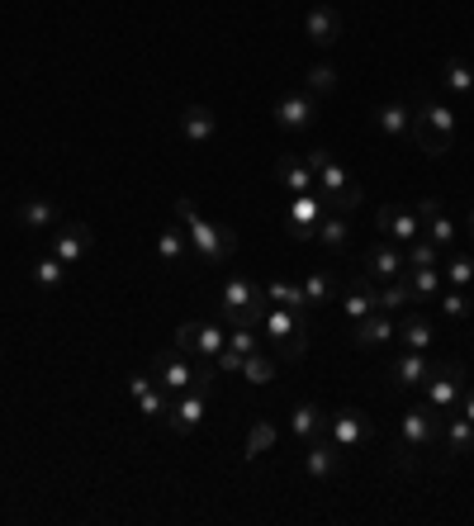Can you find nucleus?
Segmentation results:
<instances>
[{
	"label": "nucleus",
	"instance_id": "f257e3e1",
	"mask_svg": "<svg viewBox=\"0 0 474 526\" xmlns=\"http://www.w3.org/2000/svg\"><path fill=\"white\" fill-rule=\"evenodd\" d=\"M304 162L313 166L318 200L328 204V214H351V209L361 204V185L351 181V171L337 162V157H332L328 147H313V152H304Z\"/></svg>",
	"mask_w": 474,
	"mask_h": 526
},
{
	"label": "nucleus",
	"instance_id": "f03ea898",
	"mask_svg": "<svg viewBox=\"0 0 474 526\" xmlns=\"http://www.w3.org/2000/svg\"><path fill=\"white\" fill-rule=\"evenodd\" d=\"M176 218H181V228H185V237H190V247H195L204 261H214V266H228V261H233V252H237L233 228L209 223V218H204L190 200H176Z\"/></svg>",
	"mask_w": 474,
	"mask_h": 526
},
{
	"label": "nucleus",
	"instance_id": "7ed1b4c3",
	"mask_svg": "<svg viewBox=\"0 0 474 526\" xmlns=\"http://www.w3.org/2000/svg\"><path fill=\"white\" fill-rule=\"evenodd\" d=\"M261 332H266V342H271V351L280 356V361H304V351H309V309H266V318H261Z\"/></svg>",
	"mask_w": 474,
	"mask_h": 526
},
{
	"label": "nucleus",
	"instance_id": "20e7f679",
	"mask_svg": "<svg viewBox=\"0 0 474 526\" xmlns=\"http://www.w3.org/2000/svg\"><path fill=\"white\" fill-rule=\"evenodd\" d=\"M408 143H418L427 157H446L456 143V109L441 100H418L413 105V133Z\"/></svg>",
	"mask_w": 474,
	"mask_h": 526
},
{
	"label": "nucleus",
	"instance_id": "39448f33",
	"mask_svg": "<svg viewBox=\"0 0 474 526\" xmlns=\"http://www.w3.org/2000/svg\"><path fill=\"white\" fill-rule=\"evenodd\" d=\"M228 346V327L219 318H200V323H181L176 327V351H185L190 361L200 365L204 375H219V351Z\"/></svg>",
	"mask_w": 474,
	"mask_h": 526
},
{
	"label": "nucleus",
	"instance_id": "423d86ee",
	"mask_svg": "<svg viewBox=\"0 0 474 526\" xmlns=\"http://www.w3.org/2000/svg\"><path fill=\"white\" fill-rule=\"evenodd\" d=\"M266 290L261 285H252L247 275H228L219 290V313L228 318V323H247V327H261V318H266Z\"/></svg>",
	"mask_w": 474,
	"mask_h": 526
},
{
	"label": "nucleus",
	"instance_id": "0eeeda50",
	"mask_svg": "<svg viewBox=\"0 0 474 526\" xmlns=\"http://www.w3.org/2000/svg\"><path fill=\"white\" fill-rule=\"evenodd\" d=\"M152 380L162 384L166 394H185V389L209 394V389H214V375H204L185 351H157V356H152Z\"/></svg>",
	"mask_w": 474,
	"mask_h": 526
},
{
	"label": "nucleus",
	"instance_id": "6e6552de",
	"mask_svg": "<svg viewBox=\"0 0 474 526\" xmlns=\"http://www.w3.org/2000/svg\"><path fill=\"white\" fill-rule=\"evenodd\" d=\"M441 441V418L427 408V403H413L399 422V465H413V455L437 451Z\"/></svg>",
	"mask_w": 474,
	"mask_h": 526
},
{
	"label": "nucleus",
	"instance_id": "1a4fd4ad",
	"mask_svg": "<svg viewBox=\"0 0 474 526\" xmlns=\"http://www.w3.org/2000/svg\"><path fill=\"white\" fill-rule=\"evenodd\" d=\"M427 408L437 413V418H446V413H456L460 394H465V384H470V375H465V365L460 361H432V375H427Z\"/></svg>",
	"mask_w": 474,
	"mask_h": 526
},
{
	"label": "nucleus",
	"instance_id": "9d476101",
	"mask_svg": "<svg viewBox=\"0 0 474 526\" xmlns=\"http://www.w3.org/2000/svg\"><path fill=\"white\" fill-rule=\"evenodd\" d=\"M328 436L342 446V451H361V446L375 441V422L365 418L361 408H337V413L328 418Z\"/></svg>",
	"mask_w": 474,
	"mask_h": 526
},
{
	"label": "nucleus",
	"instance_id": "9b49d317",
	"mask_svg": "<svg viewBox=\"0 0 474 526\" xmlns=\"http://www.w3.org/2000/svg\"><path fill=\"white\" fill-rule=\"evenodd\" d=\"M375 228L384 233V242L408 247V242H418V237H422V218H418L413 204H384L380 214H375Z\"/></svg>",
	"mask_w": 474,
	"mask_h": 526
},
{
	"label": "nucleus",
	"instance_id": "f8f14e48",
	"mask_svg": "<svg viewBox=\"0 0 474 526\" xmlns=\"http://www.w3.org/2000/svg\"><path fill=\"white\" fill-rule=\"evenodd\" d=\"M437 455L441 465H451V460H470L474 455V422L465 413H446L441 418V441H437Z\"/></svg>",
	"mask_w": 474,
	"mask_h": 526
},
{
	"label": "nucleus",
	"instance_id": "ddd939ff",
	"mask_svg": "<svg viewBox=\"0 0 474 526\" xmlns=\"http://www.w3.org/2000/svg\"><path fill=\"white\" fill-rule=\"evenodd\" d=\"M313 119H318V95L290 91L275 100V128H285V133H309Z\"/></svg>",
	"mask_w": 474,
	"mask_h": 526
},
{
	"label": "nucleus",
	"instance_id": "4468645a",
	"mask_svg": "<svg viewBox=\"0 0 474 526\" xmlns=\"http://www.w3.org/2000/svg\"><path fill=\"white\" fill-rule=\"evenodd\" d=\"M323 214H328V204L318 200V190H309V195H290L285 223H290V237H294V242H313V233H318Z\"/></svg>",
	"mask_w": 474,
	"mask_h": 526
},
{
	"label": "nucleus",
	"instance_id": "2eb2a0df",
	"mask_svg": "<svg viewBox=\"0 0 474 526\" xmlns=\"http://www.w3.org/2000/svg\"><path fill=\"white\" fill-rule=\"evenodd\" d=\"M304 34L313 38V48H332V43H342L347 34V19L337 5H313L309 15H304Z\"/></svg>",
	"mask_w": 474,
	"mask_h": 526
},
{
	"label": "nucleus",
	"instance_id": "dca6fc26",
	"mask_svg": "<svg viewBox=\"0 0 474 526\" xmlns=\"http://www.w3.org/2000/svg\"><path fill=\"white\" fill-rule=\"evenodd\" d=\"M351 342H356V351H375V346H384V342H399V318L375 309L370 318L351 323Z\"/></svg>",
	"mask_w": 474,
	"mask_h": 526
},
{
	"label": "nucleus",
	"instance_id": "f3484780",
	"mask_svg": "<svg viewBox=\"0 0 474 526\" xmlns=\"http://www.w3.org/2000/svg\"><path fill=\"white\" fill-rule=\"evenodd\" d=\"M413 209H418V218H422V237H432V242H437V252H451L460 228L446 218V209H441L437 195H432V200H418Z\"/></svg>",
	"mask_w": 474,
	"mask_h": 526
},
{
	"label": "nucleus",
	"instance_id": "a211bd4d",
	"mask_svg": "<svg viewBox=\"0 0 474 526\" xmlns=\"http://www.w3.org/2000/svg\"><path fill=\"white\" fill-rule=\"evenodd\" d=\"M252 351H261V342H256V327H247V323H228V346L219 351V370L223 375H237L242 370V361L252 356Z\"/></svg>",
	"mask_w": 474,
	"mask_h": 526
},
{
	"label": "nucleus",
	"instance_id": "6ab92c4d",
	"mask_svg": "<svg viewBox=\"0 0 474 526\" xmlns=\"http://www.w3.org/2000/svg\"><path fill=\"white\" fill-rule=\"evenodd\" d=\"M365 275H370V280H380V285H389V280H399L403 271H408V261H403V252L399 247H394V242H375V247H370V252H365V266H361Z\"/></svg>",
	"mask_w": 474,
	"mask_h": 526
},
{
	"label": "nucleus",
	"instance_id": "aec40b11",
	"mask_svg": "<svg viewBox=\"0 0 474 526\" xmlns=\"http://www.w3.org/2000/svg\"><path fill=\"white\" fill-rule=\"evenodd\" d=\"M342 446L332 441V436H318V441H309L304 446V470H309V479H337V470H342Z\"/></svg>",
	"mask_w": 474,
	"mask_h": 526
},
{
	"label": "nucleus",
	"instance_id": "412c9836",
	"mask_svg": "<svg viewBox=\"0 0 474 526\" xmlns=\"http://www.w3.org/2000/svg\"><path fill=\"white\" fill-rule=\"evenodd\" d=\"M166 427H171V432L176 436H185V432H195V427H200L204 422V394L200 389H185V394H176V399H171V408H166Z\"/></svg>",
	"mask_w": 474,
	"mask_h": 526
},
{
	"label": "nucleus",
	"instance_id": "4be33fe9",
	"mask_svg": "<svg viewBox=\"0 0 474 526\" xmlns=\"http://www.w3.org/2000/svg\"><path fill=\"white\" fill-rule=\"evenodd\" d=\"M91 242H95V233L86 228V223H62L53 233V256L57 261H67V266H76L81 256L91 252Z\"/></svg>",
	"mask_w": 474,
	"mask_h": 526
},
{
	"label": "nucleus",
	"instance_id": "5701e85b",
	"mask_svg": "<svg viewBox=\"0 0 474 526\" xmlns=\"http://www.w3.org/2000/svg\"><path fill=\"white\" fill-rule=\"evenodd\" d=\"M19 228H29V233H57L62 228V209L53 200H43V195H29V200L19 204Z\"/></svg>",
	"mask_w": 474,
	"mask_h": 526
},
{
	"label": "nucleus",
	"instance_id": "b1692460",
	"mask_svg": "<svg viewBox=\"0 0 474 526\" xmlns=\"http://www.w3.org/2000/svg\"><path fill=\"white\" fill-rule=\"evenodd\" d=\"M427 375H432L427 351H403V356H394V361H389V384H394V389H418Z\"/></svg>",
	"mask_w": 474,
	"mask_h": 526
},
{
	"label": "nucleus",
	"instance_id": "393cba45",
	"mask_svg": "<svg viewBox=\"0 0 474 526\" xmlns=\"http://www.w3.org/2000/svg\"><path fill=\"white\" fill-rule=\"evenodd\" d=\"M375 290H380V285H375L365 271L351 280L347 290H342V313H347L351 323H361V318H370V313H375Z\"/></svg>",
	"mask_w": 474,
	"mask_h": 526
},
{
	"label": "nucleus",
	"instance_id": "a878e982",
	"mask_svg": "<svg viewBox=\"0 0 474 526\" xmlns=\"http://www.w3.org/2000/svg\"><path fill=\"white\" fill-rule=\"evenodd\" d=\"M219 133V114L209 105H185L181 109V138L185 143H214Z\"/></svg>",
	"mask_w": 474,
	"mask_h": 526
},
{
	"label": "nucleus",
	"instance_id": "bb28decb",
	"mask_svg": "<svg viewBox=\"0 0 474 526\" xmlns=\"http://www.w3.org/2000/svg\"><path fill=\"white\" fill-rule=\"evenodd\" d=\"M275 185H280L285 195H309V190H318L313 166L304 162V157H285V162L275 166Z\"/></svg>",
	"mask_w": 474,
	"mask_h": 526
},
{
	"label": "nucleus",
	"instance_id": "cd10ccee",
	"mask_svg": "<svg viewBox=\"0 0 474 526\" xmlns=\"http://www.w3.org/2000/svg\"><path fill=\"white\" fill-rule=\"evenodd\" d=\"M403 280H408V290H413V304H437L441 294V266H408L403 271Z\"/></svg>",
	"mask_w": 474,
	"mask_h": 526
},
{
	"label": "nucleus",
	"instance_id": "c85d7f7f",
	"mask_svg": "<svg viewBox=\"0 0 474 526\" xmlns=\"http://www.w3.org/2000/svg\"><path fill=\"white\" fill-rule=\"evenodd\" d=\"M432 342H437V327H432L427 313H408V318H399V346L403 351H427Z\"/></svg>",
	"mask_w": 474,
	"mask_h": 526
},
{
	"label": "nucleus",
	"instance_id": "c756f323",
	"mask_svg": "<svg viewBox=\"0 0 474 526\" xmlns=\"http://www.w3.org/2000/svg\"><path fill=\"white\" fill-rule=\"evenodd\" d=\"M313 242H318L323 252H332V256L347 252V247H351V223H347V214H323V223H318Z\"/></svg>",
	"mask_w": 474,
	"mask_h": 526
},
{
	"label": "nucleus",
	"instance_id": "7c9ffc66",
	"mask_svg": "<svg viewBox=\"0 0 474 526\" xmlns=\"http://www.w3.org/2000/svg\"><path fill=\"white\" fill-rule=\"evenodd\" d=\"M290 432L309 446V441H318V436L328 432V418H323V408L318 403H294V413H290Z\"/></svg>",
	"mask_w": 474,
	"mask_h": 526
},
{
	"label": "nucleus",
	"instance_id": "2f4dec72",
	"mask_svg": "<svg viewBox=\"0 0 474 526\" xmlns=\"http://www.w3.org/2000/svg\"><path fill=\"white\" fill-rule=\"evenodd\" d=\"M190 252H195V247H190V237H185L176 223H166L162 233H157V256H162L166 266H185Z\"/></svg>",
	"mask_w": 474,
	"mask_h": 526
},
{
	"label": "nucleus",
	"instance_id": "473e14b6",
	"mask_svg": "<svg viewBox=\"0 0 474 526\" xmlns=\"http://www.w3.org/2000/svg\"><path fill=\"white\" fill-rule=\"evenodd\" d=\"M375 128L384 138H408L413 133V105H380L375 109Z\"/></svg>",
	"mask_w": 474,
	"mask_h": 526
},
{
	"label": "nucleus",
	"instance_id": "72a5a7b5",
	"mask_svg": "<svg viewBox=\"0 0 474 526\" xmlns=\"http://www.w3.org/2000/svg\"><path fill=\"white\" fill-rule=\"evenodd\" d=\"M304 299H309V309H323L337 299V275L332 271H309L304 275Z\"/></svg>",
	"mask_w": 474,
	"mask_h": 526
},
{
	"label": "nucleus",
	"instance_id": "f704fd0d",
	"mask_svg": "<svg viewBox=\"0 0 474 526\" xmlns=\"http://www.w3.org/2000/svg\"><path fill=\"white\" fill-rule=\"evenodd\" d=\"M441 86L451 95H474V67L465 57H451V62L441 67Z\"/></svg>",
	"mask_w": 474,
	"mask_h": 526
},
{
	"label": "nucleus",
	"instance_id": "c9c22d12",
	"mask_svg": "<svg viewBox=\"0 0 474 526\" xmlns=\"http://www.w3.org/2000/svg\"><path fill=\"white\" fill-rule=\"evenodd\" d=\"M34 285H38V290H48V294L62 290V285H67V261H57L53 252L38 256V261H34Z\"/></svg>",
	"mask_w": 474,
	"mask_h": 526
},
{
	"label": "nucleus",
	"instance_id": "e433bc0d",
	"mask_svg": "<svg viewBox=\"0 0 474 526\" xmlns=\"http://www.w3.org/2000/svg\"><path fill=\"white\" fill-rule=\"evenodd\" d=\"M408 304H413V290H408V280H403V275L375 290V309H380V313H399V309H408Z\"/></svg>",
	"mask_w": 474,
	"mask_h": 526
},
{
	"label": "nucleus",
	"instance_id": "4c0bfd02",
	"mask_svg": "<svg viewBox=\"0 0 474 526\" xmlns=\"http://www.w3.org/2000/svg\"><path fill=\"white\" fill-rule=\"evenodd\" d=\"M247 384H271L275 380V356L271 351H252L247 361H242V370H237Z\"/></svg>",
	"mask_w": 474,
	"mask_h": 526
},
{
	"label": "nucleus",
	"instance_id": "58836bf2",
	"mask_svg": "<svg viewBox=\"0 0 474 526\" xmlns=\"http://www.w3.org/2000/svg\"><path fill=\"white\" fill-rule=\"evenodd\" d=\"M437 304H441V313H446L451 323H465V318H470V294L456 290V285H441Z\"/></svg>",
	"mask_w": 474,
	"mask_h": 526
},
{
	"label": "nucleus",
	"instance_id": "ea45409f",
	"mask_svg": "<svg viewBox=\"0 0 474 526\" xmlns=\"http://www.w3.org/2000/svg\"><path fill=\"white\" fill-rule=\"evenodd\" d=\"M266 299H271V304H280V309H309L304 285H290V280H275L271 290H266Z\"/></svg>",
	"mask_w": 474,
	"mask_h": 526
},
{
	"label": "nucleus",
	"instance_id": "a19ab883",
	"mask_svg": "<svg viewBox=\"0 0 474 526\" xmlns=\"http://www.w3.org/2000/svg\"><path fill=\"white\" fill-rule=\"evenodd\" d=\"M441 280H446V285H456V290H465V285L474 280V256L451 252V261H446V271H441Z\"/></svg>",
	"mask_w": 474,
	"mask_h": 526
},
{
	"label": "nucleus",
	"instance_id": "79ce46f5",
	"mask_svg": "<svg viewBox=\"0 0 474 526\" xmlns=\"http://www.w3.org/2000/svg\"><path fill=\"white\" fill-rule=\"evenodd\" d=\"M304 81H309V86H304L309 95H332L337 91V67H332V62H313Z\"/></svg>",
	"mask_w": 474,
	"mask_h": 526
},
{
	"label": "nucleus",
	"instance_id": "37998d69",
	"mask_svg": "<svg viewBox=\"0 0 474 526\" xmlns=\"http://www.w3.org/2000/svg\"><path fill=\"white\" fill-rule=\"evenodd\" d=\"M275 446V422H252V432H247V446H242V455L247 460H256V455H266Z\"/></svg>",
	"mask_w": 474,
	"mask_h": 526
},
{
	"label": "nucleus",
	"instance_id": "c03bdc74",
	"mask_svg": "<svg viewBox=\"0 0 474 526\" xmlns=\"http://www.w3.org/2000/svg\"><path fill=\"white\" fill-rule=\"evenodd\" d=\"M403 261H408V266H437L441 252H437V242H432V237H418V242H408Z\"/></svg>",
	"mask_w": 474,
	"mask_h": 526
},
{
	"label": "nucleus",
	"instance_id": "a18cd8bd",
	"mask_svg": "<svg viewBox=\"0 0 474 526\" xmlns=\"http://www.w3.org/2000/svg\"><path fill=\"white\" fill-rule=\"evenodd\" d=\"M460 413H465V418L474 422V384H465V394H460V403H456Z\"/></svg>",
	"mask_w": 474,
	"mask_h": 526
},
{
	"label": "nucleus",
	"instance_id": "49530a36",
	"mask_svg": "<svg viewBox=\"0 0 474 526\" xmlns=\"http://www.w3.org/2000/svg\"><path fill=\"white\" fill-rule=\"evenodd\" d=\"M465 228H470V237H474V204H470V214H465Z\"/></svg>",
	"mask_w": 474,
	"mask_h": 526
}]
</instances>
